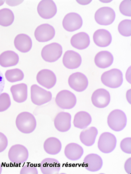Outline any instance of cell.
I'll use <instances>...</instances> for the list:
<instances>
[{
  "label": "cell",
  "mask_w": 131,
  "mask_h": 174,
  "mask_svg": "<svg viewBox=\"0 0 131 174\" xmlns=\"http://www.w3.org/2000/svg\"><path fill=\"white\" fill-rule=\"evenodd\" d=\"M18 129L24 133L29 134L33 132L36 126V119L31 113L27 111L23 112L17 116L15 121Z\"/></svg>",
  "instance_id": "obj_1"
},
{
  "label": "cell",
  "mask_w": 131,
  "mask_h": 174,
  "mask_svg": "<svg viewBox=\"0 0 131 174\" xmlns=\"http://www.w3.org/2000/svg\"><path fill=\"white\" fill-rule=\"evenodd\" d=\"M127 119L124 113L122 110L116 109L112 111L107 118V123L109 127L115 131L122 130L125 127Z\"/></svg>",
  "instance_id": "obj_2"
},
{
  "label": "cell",
  "mask_w": 131,
  "mask_h": 174,
  "mask_svg": "<svg viewBox=\"0 0 131 174\" xmlns=\"http://www.w3.org/2000/svg\"><path fill=\"white\" fill-rule=\"evenodd\" d=\"M102 83L112 88L119 87L123 82V74L119 70L114 68L104 72L101 77Z\"/></svg>",
  "instance_id": "obj_3"
},
{
  "label": "cell",
  "mask_w": 131,
  "mask_h": 174,
  "mask_svg": "<svg viewBox=\"0 0 131 174\" xmlns=\"http://www.w3.org/2000/svg\"><path fill=\"white\" fill-rule=\"evenodd\" d=\"M62 47L59 44L53 42L45 46L42 48L41 55L45 61L53 62L57 60L61 56Z\"/></svg>",
  "instance_id": "obj_4"
},
{
  "label": "cell",
  "mask_w": 131,
  "mask_h": 174,
  "mask_svg": "<svg viewBox=\"0 0 131 174\" xmlns=\"http://www.w3.org/2000/svg\"><path fill=\"white\" fill-rule=\"evenodd\" d=\"M30 93L32 102L38 106L49 102L52 98L50 92L46 90L36 84H33L31 86Z\"/></svg>",
  "instance_id": "obj_5"
},
{
  "label": "cell",
  "mask_w": 131,
  "mask_h": 174,
  "mask_svg": "<svg viewBox=\"0 0 131 174\" xmlns=\"http://www.w3.org/2000/svg\"><path fill=\"white\" fill-rule=\"evenodd\" d=\"M8 156L10 161L16 164H21L25 162L29 156L28 151L24 145L16 144L9 148Z\"/></svg>",
  "instance_id": "obj_6"
},
{
  "label": "cell",
  "mask_w": 131,
  "mask_h": 174,
  "mask_svg": "<svg viewBox=\"0 0 131 174\" xmlns=\"http://www.w3.org/2000/svg\"><path fill=\"white\" fill-rule=\"evenodd\" d=\"M58 106L62 109H70L75 105L77 99L74 94L71 91L63 90L57 94L55 99Z\"/></svg>",
  "instance_id": "obj_7"
},
{
  "label": "cell",
  "mask_w": 131,
  "mask_h": 174,
  "mask_svg": "<svg viewBox=\"0 0 131 174\" xmlns=\"http://www.w3.org/2000/svg\"><path fill=\"white\" fill-rule=\"evenodd\" d=\"M117 140L115 135L109 132L102 133L100 136L97 143L99 150L104 153H110L115 149Z\"/></svg>",
  "instance_id": "obj_8"
},
{
  "label": "cell",
  "mask_w": 131,
  "mask_h": 174,
  "mask_svg": "<svg viewBox=\"0 0 131 174\" xmlns=\"http://www.w3.org/2000/svg\"><path fill=\"white\" fill-rule=\"evenodd\" d=\"M115 17L114 10L111 7H103L99 9L96 12L94 18L98 24L106 26L112 24Z\"/></svg>",
  "instance_id": "obj_9"
},
{
  "label": "cell",
  "mask_w": 131,
  "mask_h": 174,
  "mask_svg": "<svg viewBox=\"0 0 131 174\" xmlns=\"http://www.w3.org/2000/svg\"><path fill=\"white\" fill-rule=\"evenodd\" d=\"M68 83L70 86L78 92H81L87 88L88 84L87 78L82 73H74L69 76Z\"/></svg>",
  "instance_id": "obj_10"
},
{
  "label": "cell",
  "mask_w": 131,
  "mask_h": 174,
  "mask_svg": "<svg viewBox=\"0 0 131 174\" xmlns=\"http://www.w3.org/2000/svg\"><path fill=\"white\" fill-rule=\"evenodd\" d=\"M62 25L66 31L73 32L79 29L82 26L83 21L78 14L71 12L66 14L62 21Z\"/></svg>",
  "instance_id": "obj_11"
},
{
  "label": "cell",
  "mask_w": 131,
  "mask_h": 174,
  "mask_svg": "<svg viewBox=\"0 0 131 174\" xmlns=\"http://www.w3.org/2000/svg\"><path fill=\"white\" fill-rule=\"evenodd\" d=\"M37 11L39 16L45 19L53 17L57 12V8L54 2L51 0H42L39 3Z\"/></svg>",
  "instance_id": "obj_12"
},
{
  "label": "cell",
  "mask_w": 131,
  "mask_h": 174,
  "mask_svg": "<svg viewBox=\"0 0 131 174\" xmlns=\"http://www.w3.org/2000/svg\"><path fill=\"white\" fill-rule=\"evenodd\" d=\"M53 26L47 23L41 24L38 26L34 32L36 39L39 42H45L51 40L55 34Z\"/></svg>",
  "instance_id": "obj_13"
},
{
  "label": "cell",
  "mask_w": 131,
  "mask_h": 174,
  "mask_svg": "<svg viewBox=\"0 0 131 174\" xmlns=\"http://www.w3.org/2000/svg\"><path fill=\"white\" fill-rule=\"evenodd\" d=\"M36 78L39 84L48 89L53 87L56 82L55 74L48 69H43L40 71L37 75Z\"/></svg>",
  "instance_id": "obj_14"
},
{
  "label": "cell",
  "mask_w": 131,
  "mask_h": 174,
  "mask_svg": "<svg viewBox=\"0 0 131 174\" xmlns=\"http://www.w3.org/2000/svg\"><path fill=\"white\" fill-rule=\"evenodd\" d=\"M91 100L93 104L96 107L104 108L107 106L110 100V94L108 91L102 88L95 90L93 93Z\"/></svg>",
  "instance_id": "obj_15"
},
{
  "label": "cell",
  "mask_w": 131,
  "mask_h": 174,
  "mask_svg": "<svg viewBox=\"0 0 131 174\" xmlns=\"http://www.w3.org/2000/svg\"><path fill=\"white\" fill-rule=\"evenodd\" d=\"M71 116L68 113L61 112L55 117L54 125L59 131L64 132L68 131L71 127Z\"/></svg>",
  "instance_id": "obj_16"
},
{
  "label": "cell",
  "mask_w": 131,
  "mask_h": 174,
  "mask_svg": "<svg viewBox=\"0 0 131 174\" xmlns=\"http://www.w3.org/2000/svg\"><path fill=\"white\" fill-rule=\"evenodd\" d=\"M82 59L80 55L73 50H68L64 53L62 62L65 67L69 69L78 68L81 65Z\"/></svg>",
  "instance_id": "obj_17"
},
{
  "label": "cell",
  "mask_w": 131,
  "mask_h": 174,
  "mask_svg": "<svg viewBox=\"0 0 131 174\" xmlns=\"http://www.w3.org/2000/svg\"><path fill=\"white\" fill-rule=\"evenodd\" d=\"M60 168V163L54 158H46L41 162L40 169L43 174H58Z\"/></svg>",
  "instance_id": "obj_18"
},
{
  "label": "cell",
  "mask_w": 131,
  "mask_h": 174,
  "mask_svg": "<svg viewBox=\"0 0 131 174\" xmlns=\"http://www.w3.org/2000/svg\"><path fill=\"white\" fill-rule=\"evenodd\" d=\"M85 168L88 170L95 172L99 170L103 165V161L98 155L91 153L86 156L83 160Z\"/></svg>",
  "instance_id": "obj_19"
},
{
  "label": "cell",
  "mask_w": 131,
  "mask_h": 174,
  "mask_svg": "<svg viewBox=\"0 0 131 174\" xmlns=\"http://www.w3.org/2000/svg\"><path fill=\"white\" fill-rule=\"evenodd\" d=\"M10 89L13 98L16 102L21 103L26 100L27 86L26 84L21 83L12 85Z\"/></svg>",
  "instance_id": "obj_20"
},
{
  "label": "cell",
  "mask_w": 131,
  "mask_h": 174,
  "mask_svg": "<svg viewBox=\"0 0 131 174\" xmlns=\"http://www.w3.org/2000/svg\"><path fill=\"white\" fill-rule=\"evenodd\" d=\"M93 39L94 43L100 47H104L110 44L112 37L111 33L108 31L101 29L95 31L93 35Z\"/></svg>",
  "instance_id": "obj_21"
},
{
  "label": "cell",
  "mask_w": 131,
  "mask_h": 174,
  "mask_svg": "<svg viewBox=\"0 0 131 174\" xmlns=\"http://www.w3.org/2000/svg\"><path fill=\"white\" fill-rule=\"evenodd\" d=\"M14 43L16 48L23 53L29 51L32 46V41L30 37L23 33L19 34L15 37Z\"/></svg>",
  "instance_id": "obj_22"
},
{
  "label": "cell",
  "mask_w": 131,
  "mask_h": 174,
  "mask_svg": "<svg viewBox=\"0 0 131 174\" xmlns=\"http://www.w3.org/2000/svg\"><path fill=\"white\" fill-rule=\"evenodd\" d=\"M83 153L82 147L78 144L74 143L67 144L64 150V154L66 157L68 159L73 161L79 159Z\"/></svg>",
  "instance_id": "obj_23"
},
{
  "label": "cell",
  "mask_w": 131,
  "mask_h": 174,
  "mask_svg": "<svg viewBox=\"0 0 131 174\" xmlns=\"http://www.w3.org/2000/svg\"><path fill=\"white\" fill-rule=\"evenodd\" d=\"M90 42L89 35L84 32H80L74 35L70 40V43L72 46L80 50L87 47Z\"/></svg>",
  "instance_id": "obj_24"
},
{
  "label": "cell",
  "mask_w": 131,
  "mask_h": 174,
  "mask_svg": "<svg viewBox=\"0 0 131 174\" xmlns=\"http://www.w3.org/2000/svg\"><path fill=\"white\" fill-rule=\"evenodd\" d=\"M113 57L110 52L103 51H100L96 55L94 62L96 65L101 68H105L110 66L113 61Z\"/></svg>",
  "instance_id": "obj_25"
},
{
  "label": "cell",
  "mask_w": 131,
  "mask_h": 174,
  "mask_svg": "<svg viewBox=\"0 0 131 174\" xmlns=\"http://www.w3.org/2000/svg\"><path fill=\"white\" fill-rule=\"evenodd\" d=\"M98 133V130L95 127H89L83 130L80 133L79 136L80 141L86 146H92L95 142Z\"/></svg>",
  "instance_id": "obj_26"
},
{
  "label": "cell",
  "mask_w": 131,
  "mask_h": 174,
  "mask_svg": "<svg viewBox=\"0 0 131 174\" xmlns=\"http://www.w3.org/2000/svg\"><path fill=\"white\" fill-rule=\"evenodd\" d=\"M18 55L14 51H5L0 55V65L3 67L15 66L18 62Z\"/></svg>",
  "instance_id": "obj_27"
},
{
  "label": "cell",
  "mask_w": 131,
  "mask_h": 174,
  "mask_svg": "<svg viewBox=\"0 0 131 174\" xmlns=\"http://www.w3.org/2000/svg\"><path fill=\"white\" fill-rule=\"evenodd\" d=\"M43 147L45 151L50 155H55L61 151L62 145L57 138L51 137L47 138L45 141Z\"/></svg>",
  "instance_id": "obj_28"
},
{
  "label": "cell",
  "mask_w": 131,
  "mask_h": 174,
  "mask_svg": "<svg viewBox=\"0 0 131 174\" xmlns=\"http://www.w3.org/2000/svg\"><path fill=\"white\" fill-rule=\"evenodd\" d=\"M91 121V117L89 113L85 111H81L75 115L73 124L76 128L84 129L90 124Z\"/></svg>",
  "instance_id": "obj_29"
},
{
  "label": "cell",
  "mask_w": 131,
  "mask_h": 174,
  "mask_svg": "<svg viewBox=\"0 0 131 174\" xmlns=\"http://www.w3.org/2000/svg\"><path fill=\"white\" fill-rule=\"evenodd\" d=\"M14 19V14L10 9L5 8L0 10V25L8 26L13 23Z\"/></svg>",
  "instance_id": "obj_30"
},
{
  "label": "cell",
  "mask_w": 131,
  "mask_h": 174,
  "mask_svg": "<svg viewBox=\"0 0 131 174\" xmlns=\"http://www.w3.org/2000/svg\"><path fill=\"white\" fill-rule=\"evenodd\" d=\"M5 75L7 81L11 83L20 81L23 79L24 77L22 71L17 68L7 70Z\"/></svg>",
  "instance_id": "obj_31"
},
{
  "label": "cell",
  "mask_w": 131,
  "mask_h": 174,
  "mask_svg": "<svg viewBox=\"0 0 131 174\" xmlns=\"http://www.w3.org/2000/svg\"><path fill=\"white\" fill-rule=\"evenodd\" d=\"M118 29L119 33L122 35L129 36L131 35V20L125 19L121 21L119 24Z\"/></svg>",
  "instance_id": "obj_32"
},
{
  "label": "cell",
  "mask_w": 131,
  "mask_h": 174,
  "mask_svg": "<svg viewBox=\"0 0 131 174\" xmlns=\"http://www.w3.org/2000/svg\"><path fill=\"white\" fill-rule=\"evenodd\" d=\"M11 105V100L8 94L4 92L0 94V112L7 109Z\"/></svg>",
  "instance_id": "obj_33"
},
{
  "label": "cell",
  "mask_w": 131,
  "mask_h": 174,
  "mask_svg": "<svg viewBox=\"0 0 131 174\" xmlns=\"http://www.w3.org/2000/svg\"><path fill=\"white\" fill-rule=\"evenodd\" d=\"M120 12L126 16H131V1L130 0H124L120 3L119 6Z\"/></svg>",
  "instance_id": "obj_34"
},
{
  "label": "cell",
  "mask_w": 131,
  "mask_h": 174,
  "mask_svg": "<svg viewBox=\"0 0 131 174\" xmlns=\"http://www.w3.org/2000/svg\"><path fill=\"white\" fill-rule=\"evenodd\" d=\"M120 147L121 150L124 153L128 154H131V138H124L121 141Z\"/></svg>",
  "instance_id": "obj_35"
},
{
  "label": "cell",
  "mask_w": 131,
  "mask_h": 174,
  "mask_svg": "<svg viewBox=\"0 0 131 174\" xmlns=\"http://www.w3.org/2000/svg\"><path fill=\"white\" fill-rule=\"evenodd\" d=\"M38 173L37 168L33 164L29 163L22 167L20 172V174H37Z\"/></svg>",
  "instance_id": "obj_36"
},
{
  "label": "cell",
  "mask_w": 131,
  "mask_h": 174,
  "mask_svg": "<svg viewBox=\"0 0 131 174\" xmlns=\"http://www.w3.org/2000/svg\"><path fill=\"white\" fill-rule=\"evenodd\" d=\"M8 144L7 138L3 133L0 132V153L3 152L6 149Z\"/></svg>",
  "instance_id": "obj_37"
},
{
  "label": "cell",
  "mask_w": 131,
  "mask_h": 174,
  "mask_svg": "<svg viewBox=\"0 0 131 174\" xmlns=\"http://www.w3.org/2000/svg\"><path fill=\"white\" fill-rule=\"evenodd\" d=\"M131 158L130 157L126 161L124 165V169L126 171L127 173L129 174L131 173Z\"/></svg>",
  "instance_id": "obj_38"
},
{
  "label": "cell",
  "mask_w": 131,
  "mask_h": 174,
  "mask_svg": "<svg viewBox=\"0 0 131 174\" xmlns=\"http://www.w3.org/2000/svg\"><path fill=\"white\" fill-rule=\"evenodd\" d=\"M5 82L3 75L0 70V94L3 91Z\"/></svg>",
  "instance_id": "obj_39"
},
{
  "label": "cell",
  "mask_w": 131,
  "mask_h": 174,
  "mask_svg": "<svg viewBox=\"0 0 131 174\" xmlns=\"http://www.w3.org/2000/svg\"><path fill=\"white\" fill-rule=\"evenodd\" d=\"M20 1H10L6 0V3L8 5L11 6H14L20 4Z\"/></svg>",
  "instance_id": "obj_40"
},
{
  "label": "cell",
  "mask_w": 131,
  "mask_h": 174,
  "mask_svg": "<svg viewBox=\"0 0 131 174\" xmlns=\"http://www.w3.org/2000/svg\"><path fill=\"white\" fill-rule=\"evenodd\" d=\"M5 0H0V6H1L4 4Z\"/></svg>",
  "instance_id": "obj_41"
},
{
  "label": "cell",
  "mask_w": 131,
  "mask_h": 174,
  "mask_svg": "<svg viewBox=\"0 0 131 174\" xmlns=\"http://www.w3.org/2000/svg\"><path fill=\"white\" fill-rule=\"evenodd\" d=\"M2 171V167L1 164H0V174L1 173Z\"/></svg>",
  "instance_id": "obj_42"
}]
</instances>
